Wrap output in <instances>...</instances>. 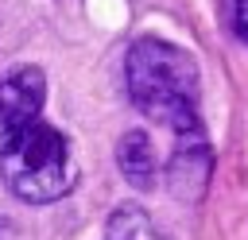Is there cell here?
I'll use <instances>...</instances> for the list:
<instances>
[{
    "label": "cell",
    "mask_w": 248,
    "mask_h": 240,
    "mask_svg": "<svg viewBox=\"0 0 248 240\" xmlns=\"http://www.w3.org/2000/svg\"><path fill=\"white\" fill-rule=\"evenodd\" d=\"M124 85L132 105L151 116L155 124L170 128L178 139L182 135H205L198 97H202V74L194 54L182 46L143 35L128 46L124 54Z\"/></svg>",
    "instance_id": "6da1fadb"
},
{
    "label": "cell",
    "mask_w": 248,
    "mask_h": 240,
    "mask_svg": "<svg viewBox=\"0 0 248 240\" xmlns=\"http://www.w3.org/2000/svg\"><path fill=\"white\" fill-rule=\"evenodd\" d=\"M0 178L16 197L31 205H46L70 194V186L78 182V166L66 132L50 128L46 120H31L0 135Z\"/></svg>",
    "instance_id": "7a4b0ae2"
},
{
    "label": "cell",
    "mask_w": 248,
    "mask_h": 240,
    "mask_svg": "<svg viewBox=\"0 0 248 240\" xmlns=\"http://www.w3.org/2000/svg\"><path fill=\"white\" fill-rule=\"evenodd\" d=\"M46 101V77L39 66H12L0 77V135L39 120Z\"/></svg>",
    "instance_id": "3957f363"
},
{
    "label": "cell",
    "mask_w": 248,
    "mask_h": 240,
    "mask_svg": "<svg viewBox=\"0 0 248 240\" xmlns=\"http://www.w3.org/2000/svg\"><path fill=\"white\" fill-rule=\"evenodd\" d=\"M209 170H213V155H209L205 135H182L178 147H174V159L167 166L170 190L178 197H198L209 182Z\"/></svg>",
    "instance_id": "277c9868"
},
{
    "label": "cell",
    "mask_w": 248,
    "mask_h": 240,
    "mask_svg": "<svg viewBox=\"0 0 248 240\" xmlns=\"http://www.w3.org/2000/svg\"><path fill=\"white\" fill-rule=\"evenodd\" d=\"M116 166L120 174L136 186V190H151L155 178H159V159H155V147H151V135L147 132H124L120 143H116Z\"/></svg>",
    "instance_id": "5b68a950"
},
{
    "label": "cell",
    "mask_w": 248,
    "mask_h": 240,
    "mask_svg": "<svg viewBox=\"0 0 248 240\" xmlns=\"http://www.w3.org/2000/svg\"><path fill=\"white\" fill-rule=\"evenodd\" d=\"M229 12H232V27H236V35L248 43V0H229Z\"/></svg>",
    "instance_id": "8992f818"
},
{
    "label": "cell",
    "mask_w": 248,
    "mask_h": 240,
    "mask_svg": "<svg viewBox=\"0 0 248 240\" xmlns=\"http://www.w3.org/2000/svg\"><path fill=\"white\" fill-rule=\"evenodd\" d=\"M12 236V225H8V217H0V240H8Z\"/></svg>",
    "instance_id": "52a82bcc"
}]
</instances>
